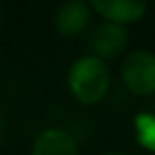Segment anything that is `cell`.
<instances>
[{
	"instance_id": "6da1fadb",
	"label": "cell",
	"mask_w": 155,
	"mask_h": 155,
	"mask_svg": "<svg viewBox=\"0 0 155 155\" xmlns=\"http://www.w3.org/2000/svg\"><path fill=\"white\" fill-rule=\"evenodd\" d=\"M66 87L77 104H81V106L100 104L110 91L108 62H104L91 53L77 58L66 70Z\"/></svg>"
},
{
	"instance_id": "7a4b0ae2",
	"label": "cell",
	"mask_w": 155,
	"mask_h": 155,
	"mask_svg": "<svg viewBox=\"0 0 155 155\" xmlns=\"http://www.w3.org/2000/svg\"><path fill=\"white\" fill-rule=\"evenodd\" d=\"M119 79L136 98L155 96V51L144 47L127 51L119 66Z\"/></svg>"
},
{
	"instance_id": "3957f363",
	"label": "cell",
	"mask_w": 155,
	"mask_h": 155,
	"mask_svg": "<svg viewBox=\"0 0 155 155\" xmlns=\"http://www.w3.org/2000/svg\"><path fill=\"white\" fill-rule=\"evenodd\" d=\"M87 49L91 55L110 62L127 49V28L115 21L100 19L96 26H91L87 36Z\"/></svg>"
},
{
	"instance_id": "277c9868",
	"label": "cell",
	"mask_w": 155,
	"mask_h": 155,
	"mask_svg": "<svg viewBox=\"0 0 155 155\" xmlns=\"http://www.w3.org/2000/svg\"><path fill=\"white\" fill-rule=\"evenodd\" d=\"M91 7L87 0H64L53 13V30L64 41L85 34L91 26Z\"/></svg>"
},
{
	"instance_id": "5b68a950",
	"label": "cell",
	"mask_w": 155,
	"mask_h": 155,
	"mask_svg": "<svg viewBox=\"0 0 155 155\" xmlns=\"http://www.w3.org/2000/svg\"><path fill=\"white\" fill-rule=\"evenodd\" d=\"M87 2L94 15L125 28L138 24L149 11V0H87Z\"/></svg>"
},
{
	"instance_id": "8992f818",
	"label": "cell",
	"mask_w": 155,
	"mask_h": 155,
	"mask_svg": "<svg viewBox=\"0 0 155 155\" xmlns=\"http://www.w3.org/2000/svg\"><path fill=\"white\" fill-rule=\"evenodd\" d=\"M30 155H81V147L72 132L51 125L34 136L30 144Z\"/></svg>"
},
{
	"instance_id": "52a82bcc",
	"label": "cell",
	"mask_w": 155,
	"mask_h": 155,
	"mask_svg": "<svg viewBox=\"0 0 155 155\" xmlns=\"http://www.w3.org/2000/svg\"><path fill=\"white\" fill-rule=\"evenodd\" d=\"M134 136L138 147L155 153V113L142 110L134 115Z\"/></svg>"
},
{
	"instance_id": "ba28073f",
	"label": "cell",
	"mask_w": 155,
	"mask_h": 155,
	"mask_svg": "<svg viewBox=\"0 0 155 155\" xmlns=\"http://www.w3.org/2000/svg\"><path fill=\"white\" fill-rule=\"evenodd\" d=\"M100 155H127V153H123V151H104Z\"/></svg>"
},
{
	"instance_id": "9c48e42d",
	"label": "cell",
	"mask_w": 155,
	"mask_h": 155,
	"mask_svg": "<svg viewBox=\"0 0 155 155\" xmlns=\"http://www.w3.org/2000/svg\"><path fill=\"white\" fill-rule=\"evenodd\" d=\"M2 21H5V13H2V5H0V28H2Z\"/></svg>"
}]
</instances>
